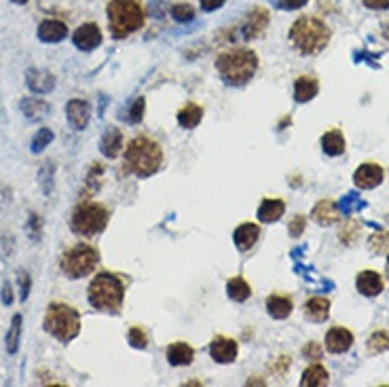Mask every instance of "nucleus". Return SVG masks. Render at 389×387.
<instances>
[{
  "instance_id": "17",
  "label": "nucleus",
  "mask_w": 389,
  "mask_h": 387,
  "mask_svg": "<svg viewBox=\"0 0 389 387\" xmlns=\"http://www.w3.org/2000/svg\"><path fill=\"white\" fill-rule=\"evenodd\" d=\"M36 34L42 42H60L68 36V26L60 19H47L38 26Z\"/></svg>"
},
{
  "instance_id": "13",
  "label": "nucleus",
  "mask_w": 389,
  "mask_h": 387,
  "mask_svg": "<svg viewBox=\"0 0 389 387\" xmlns=\"http://www.w3.org/2000/svg\"><path fill=\"white\" fill-rule=\"evenodd\" d=\"M72 40H74V45H77L81 51H93V49H97L100 42H102V32H100V28H97L95 24L87 22V24H83V26L74 32Z\"/></svg>"
},
{
  "instance_id": "19",
  "label": "nucleus",
  "mask_w": 389,
  "mask_h": 387,
  "mask_svg": "<svg viewBox=\"0 0 389 387\" xmlns=\"http://www.w3.org/2000/svg\"><path fill=\"white\" fill-rule=\"evenodd\" d=\"M123 148V134L117 127H108L100 140V150L106 159H115Z\"/></svg>"
},
{
  "instance_id": "6",
  "label": "nucleus",
  "mask_w": 389,
  "mask_h": 387,
  "mask_svg": "<svg viewBox=\"0 0 389 387\" xmlns=\"http://www.w3.org/2000/svg\"><path fill=\"white\" fill-rule=\"evenodd\" d=\"M45 330L62 343H70L81 333V315L66 303H51L45 315Z\"/></svg>"
},
{
  "instance_id": "38",
  "label": "nucleus",
  "mask_w": 389,
  "mask_h": 387,
  "mask_svg": "<svg viewBox=\"0 0 389 387\" xmlns=\"http://www.w3.org/2000/svg\"><path fill=\"white\" fill-rule=\"evenodd\" d=\"M341 205H343L347 212H356V210L366 207V201H364V199H360V195H358V193H349L347 197H343Z\"/></svg>"
},
{
  "instance_id": "14",
  "label": "nucleus",
  "mask_w": 389,
  "mask_h": 387,
  "mask_svg": "<svg viewBox=\"0 0 389 387\" xmlns=\"http://www.w3.org/2000/svg\"><path fill=\"white\" fill-rule=\"evenodd\" d=\"M209 356L220 364H231L237 358V343L227 337H216L209 345Z\"/></svg>"
},
{
  "instance_id": "24",
  "label": "nucleus",
  "mask_w": 389,
  "mask_h": 387,
  "mask_svg": "<svg viewBox=\"0 0 389 387\" xmlns=\"http://www.w3.org/2000/svg\"><path fill=\"white\" fill-rule=\"evenodd\" d=\"M321 148L328 157H339L345 152V138L339 129H330L321 138Z\"/></svg>"
},
{
  "instance_id": "9",
  "label": "nucleus",
  "mask_w": 389,
  "mask_h": 387,
  "mask_svg": "<svg viewBox=\"0 0 389 387\" xmlns=\"http://www.w3.org/2000/svg\"><path fill=\"white\" fill-rule=\"evenodd\" d=\"M269 26V11L262 7H252V11L235 26H231V30H227V36L231 40H252L258 38L260 34H264Z\"/></svg>"
},
{
  "instance_id": "12",
  "label": "nucleus",
  "mask_w": 389,
  "mask_h": 387,
  "mask_svg": "<svg viewBox=\"0 0 389 387\" xmlns=\"http://www.w3.org/2000/svg\"><path fill=\"white\" fill-rule=\"evenodd\" d=\"M351 345H354L351 330L341 328V326L328 330V335H326V349L330 354H345Z\"/></svg>"
},
{
  "instance_id": "7",
  "label": "nucleus",
  "mask_w": 389,
  "mask_h": 387,
  "mask_svg": "<svg viewBox=\"0 0 389 387\" xmlns=\"http://www.w3.org/2000/svg\"><path fill=\"white\" fill-rule=\"evenodd\" d=\"M110 212L102 203H81L72 212V231L83 237L100 235L108 225Z\"/></svg>"
},
{
  "instance_id": "43",
  "label": "nucleus",
  "mask_w": 389,
  "mask_h": 387,
  "mask_svg": "<svg viewBox=\"0 0 389 387\" xmlns=\"http://www.w3.org/2000/svg\"><path fill=\"white\" fill-rule=\"evenodd\" d=\"M19 290H22V301H26L30 294V275L24 271H19Z\"/></svg>"
},
{
  "instance_id": "10",
  "label": "nucleus",
  "mask_w": 389,
  "mask_h": 387,
  "mask_svg": "<svg viewBox=\"0 0 389 387\" xmlns=\"http://www.w3.org/2000/svg\"><path fill=\"white\" fill-rule=\"evenodd\" d=\"M383 178H385V172H383L381 165H376V163H364V165H360V168L356 170V174H354L356 187L364 189V191L379 187L383 182Z\"/></svg>"
},
{
  "instance_id": "21",
  "label": "nucleus",
  "mask_w": 389,
  "mask_h": 387,
  "mask_svg": "<svg viewBox=\"0 0 389 387\" xmlns=\"http://www.w3.org/2000/svg\"><path fill=\"white\" fill-rule=\"evenodd\" d=\"M286 212V203L282 199H264L258 207V220L260 223H275Z\"/></svg>"
},
{
  "instance_id": "35",
  "label": "nucleus",
  "mask_w": 389,
  "mask_h": 387,
  "mask_svg": "<svg viewBox=\"0 0 389 387\" xmlns=\"http://www.w3.org/2000/svg\"><path fill=\"white\" fill-rule=\"evenodd\" d=\"M172 17L180 24H189L195 19V9L191 5H174L172 7Z\"/></svg>"
},
{
  "instance_id": "29",
  "label": "nucleus",
  "mask_w": 389,
  "mask_h": 387,
  "mask_svg": "<svg viewBox=\"0 0 389 387\" xmlns=\"http://www.w3.org/2000/svg\"><path fill=\"white\" fill-rule=\"evenodd\" d=\"M201 119H203V110H201V106H197V104H186L180 113H178V123L184 127V129H193V127H197L199 123H201Z\"/></svg>"
},
{
  "instance_id": "18",
  "label": "nucleus",
  "mask_w": 389,
  "mask_h": 387,
  "mask_svg": "<svg viewBox=\"0 0 389 387\" xmlns=\"http://www.w3.org/2000/svg\"><path fill=\"white\" fill-rule=\"evenodd\" d=\"M341 216V210L335 201H330V199H324L319 201L315 207H313V218H315V223L321 225V227H330V225H335L337 220Z\"/></svg>"
},
{
  "instance_id": "45",
  "label": "nucleus",
  "mask_w": 389,
  "mask_h": 387,
  "mask_svg": "<svg viewBox=\"0 0 389 387\" xmlns=\"http://www.w3.org/2000/svg\"><path fill=\"white\" fill-rule=\"evenodd\" d=\"M225 3H227V0H201V9L203 11H216Z\"/></svg>"
},
{
  "instance_id": "34",
  "label": "nucleus",
  "mask_w": 389,
  "mask_h": 387,
  "mask_svg": "<svg viewBox=\"0 0 389 387\" xmlns=\"http://www.w3.org/2000/svg\"><path fill=\"white\" fill-rule=\"evenodd\" d=\"M368 246L374 254H381L389 248V233L387 231H376L370 239H368Z\"/></svg>"
},
{
  "instance_id": "16",
  "label": "nucleus",
  "mask_w": 389,
  "mask_h": 387,
  "mask_svg": "<svg viewBox=\"0 0 389 387\" xmlns=\"http://www.w3.org/2000/svg\"><path fill=\"white\" fill-rule=\"evenodd\" d=\"M356 288L364 297H376V294L383 292L385 284H383V278L376 271H362L358 275V280H356Z\"/></svg>"
},
{
  "instance_id": "25",
  "label": "nucleus",
  "mask_w": 389,
  "mask_h": 387,
  "mask_svg": "<svg viewBox=\"0 0 389 387\" xmlns=\"http://www.w3.org/2000/svg\"><path fill=\"white\" fill-rule=\"evenodd\" d=\"M267 311L273 319H286L292 313V301L288 297L273 294L267 301Z\"/></svg>"
},
{
  "instance_id": "46",
  "label": "nucleus",
  "mask_w": 389,
  "mask_h": 387,
  "mask_svg": "<svg viewBox=\"0 0 389 387\" xmlns=\"http://www.w3.org/2000/svg\"><path fill=\"white\" fill-rule=\"evenodd\" d=\"M3 303H5V305H11V303H13V292H11L9 282L3 284Z\"/></svg>"
},
{
  "instance_id": "42",
  "label": "nucleus",
  "mask_w": 389,
  "mask_h": 387,
  "mask_svg": "<svg viewBox=\"0 0 389 387\" xmlns=\"http://www.w3.org/2000/svg\"><path fill=\"white\" fill-rule=\"evenodd\" d=\"M362 3L370 11H385V9H389V0H362Z\"/></svg>"
},
{
  "instance_id": "39",
  "label": "nucleus",
  "mask_w": 389,
  "mask_h": 387,
  "mask_svg": "<svg viewBox=\"0 0 389 387\" xmlns=\"http://www.w3.org/2000/svg\"><path fill=\"white\" fill-rule=\"evenodd\" d=\"M144 108H146V102H144V97H138L134 104H132V108H129V115H127V119L132 121V123H138V121H142V117H144Z\"/></svg>"
},
{
  "instance_id": "49",
  "label": "nucleus",
  "mask_w": 389,
  "mask_h": 387,
  "mask_svg": "<svg viewBox=\"0 0 389 387\" xmlns=\"http://www.w3.org/2000/svg\"><path fill=\"white\" fill-rule=\"evenodd\" d=\"M387 275H389V258H387Z\"/></svg>"
},
{
  "instance_id": "32",
  "label": "nucleus",
  "mask_w": 389,
  "mask_h": 387,
  "mask_svg": "<svg viewBox=\"0 0 389 387\" xmlns=\"http://www.w3.org/2000/svg\"><path fill=\"white\" fill-rule=\"evenodd\" d=\"M368 349H370V354H379V352L389 349V333L387 330H376V333L368 339Z\"/></svg>"
},
{
  "instance_id": "47",
  "label": "nucleus",
  "mask_w": 389,
  "mask_h": 387,
  "mask_svg": "<svg viewBox=\"0 0 389 387\" xmlns=\"http://www.w3.org/2000/svg\"><path fill=\"white\" fill-rule=\"evenodd\" d=\"M30 233H32V239H38V216L36 214L30 216Z\"/></svg>"
},
{
  "instance_id": "41",
  "label": "nucleus",
  "mask_w": 389,
  "mask_h": 387,
  "mask_svg": "<svg viewBox=\"0 0 389 387\" xmlns=\"http://www.w3.org/2000/svg\"><path fill=\"white\" fill-rule=\"evenodd\" d=\"M303 356L311 362H319L321 360V349H319L317 343H307L305 349H303Z\"/></svg>"
},
{
  "instance_id": "2",
  "label": "nucleus",
  "mask_w": 389,
  "mask_h": 387,
  "mask_svg": "<svg viewBox=\"0 0 389 387\" xmlns=\"http://www.w3.org/2000/svg\"><path fill=\"white\" fill-rule=\"evenodd\" d=\"M216 68L222 77V81L229 85H246L252 81V77L258 70V58L250 49H233L218 55Z\"/></svg>"
},
{
  "instance_id": "31",
  "label": "nucleus",
  "mask_w": 389,
  "mask_h": 387,
  "mask_svg": "<svg viewBox=\"0 0 389 387\" xmlns=\"http://www.w3.org/2000/svg\"><path fill=\"white\" fill-rule=\"evenodd\" d=\"M19 339H22V315L17 313L11 322V328L7 333V352L15 354L19 349Z\"/></svg>"
},
{
  "instance_id": "1",
  "label": "nucleus",
  "mask_w": 389,
  "mask_h": 387,
  "mask_svg": "<svg viewBox=\"0 0 389 387\" xmlns=\"http://www.w3.org/2000/svg\"><path fill=\"white\" fill-rule=\"evenodd\" d=\"M161 165H163V150L154 140L146 136H138L127 144L125 170L132 172L134 176L148 178L161 170Z\"/></svg>"
},
{
  "instance_id": "3",
  "label": "nucleus",
  "mask_w": 389,
  "mask_h": 387,
  "mask_svg": "<svg viewBox=\"0 0 389 387\" xmlns=\"http://www.w3.org/2000/svg\"><path fill=\"white\" fill-rule=\"evenodd\" d=\"M89 303L97 311H108V313H119L123 307V297H125V286L123 282L113 273H100L91 280L89 290H87Z\"/></svg>"
},
{
  "instance_id": "20",
  "label": "nucleus",
  "mask_w": 389,
  "mask_h": 387,
  "mask_svg": "<svg viewBox=\"0 0 389 387\" xmlns=\"http://www.w3.org/2000/svg\"><path fill=\"white\" fill-rule=\"evenodd\" d=\"M19 108H22V113L28 121H40L51 113V106L47 102L38 100V97H24L19 102Z\"/></svg>"
},
{
  "instance_id": "22",
  "label": "nucleus",
  "mask_w": 389,
  "mask_h": 387,
  "mask_svg": "<svg viewBox=\"0 0 389 387\" xmlns=\"http://www.w3.org/2000/svg\"><path fill=\"white\" fill-rule=\"evenodd\" d=\"M258 237H260V229L256 225H252V223L239 225L237 231H235V235H233V239H235V244H237V248L241 252L250 250L258 242Z\"/></svg>"
},
{
  "instance_id": "8",
  "label": "nucleus",
  "mask_w": 389,
  "mask_h": 387,
  "mask_svg": "<svg viewBox=\"0 0 389 387\" xmlns=\"http://www.w3.org/2000/svg\"><path fill=\"white\" fill-rule=\"evenodd\" d=\"M97 262H100V252L89 244H79V246H72L70 250L64 252L60 267H62L66 278L79 280V278L89 275Z\"/></svg>"
},
{
  "instance_id": "48",
  "label": "nucleus",
  "mask_w": 389,
  "mask_h": 387,
  "mask_svg": "<svg viewBox=\"0 0 389 387\" xmlns=\"http://www.w3.org/2000/svg\"><path fill=\"white\" fill-rule=\"evenodd\" d=\"M11 3H15V5H26L28 0H11Z\"/></svg>"
},
{
  "instance_id": "26",
  "label": "nucleus",
  "mask_w": 389,
  "mask_h": 387,
  "mask_svg": "<svg viewBox=\"0 0 389 387\" xmlns=\"http://www.w3.org/2000/svg\"><path fill=\"white\" fill-rule=\"evenodd\" d=\"M195 358V352L186 343H172L168 349V362L172 366H189Z\"/></svg>"
},
{
  "instance_id": "4",
  "label": "nucleus",
  "mask_w": 389,
  "mask_h": 387,
  "mask_svg": "<svg viewBox=\"0 0 389 387\" xmlns=\"http://www.w3.org/2000/svg\"><path fill=\"white\" fill-rule=\"evenodd\" d=\"M288 36L301 53L317 55L330 42V28L317 17L305 15V17H301L292 24Z\"/></svg>"
},
{
  "instance_id": "33",
  "label": "nucleus",
  "mask_w": 389,
  "mask_h": 387,
  "mask_svg": "<svg viewBox=\"0 0 389 387\" xmlns=\"http://www.w3.org/2000/svg\"><path fill=\"white\" fill-rule=\"evenodd\" d=\"M53 142V132L49 129V127H42V129H38L36 132V136L32 138V152H42L49 144Z\"/></svg>"
},
{
  "instance_id": "11",
  "label": "nucleus",
  "mask_w": 389,
  "mask_h": 387,
  "mask_svg": "<svg viewBox=\"0 0 389 387\" xmlns=\"http://www.w3.org/2000/svg\"><path fill=\"white\" fill-rule=\"evenodd\" d=\"M66 117H68V123L72 125V129L83 132L91 119V106L85 100H70L66 106Z\"/></svg>"
},
{
  "instance_id": "27",
  "label": "nucleus",
  "mask_w": 389,
  "mask_h": 387,
  "mask_svg": "<svg viewBox=\"0 0 389 387\" xmlns=\"http://www.w3.org/2000/svg\"><path fill=\"white\" fill-rule=\"evenodd\" d=\"M305 313H307V319L311 322H324L330 313V301L326 297H313L307 301Z\"/></svg>"
},
{
  "instance_id": "30",
  "label": "nucleus",
  "mask_w": 389,
  "mask_h": 387,
  "mask_svg": "<svg viewBox=\"0 0 389 387\" xmlns=\"http://www.w3.org/2000/svg\"><path fill=\"white\" fill-rule=\"evenodd\" d=\"M227 292L237 303H244V301H248L252 297V288L248 286V282L244 278H231L227 282Z\"/></svg>"
},
{
  "instance_id": "40",
  "label": "nucleus",
  "mask_w": 389,
  "mask_h": 387,
  "mask_svg": "<svg viewBox=\"0 0 389 387\" xmlns=\"http://www.w3.org/2000/svg\"><path fill=\"white\" fill-rule=\"evenodd\" d=\"M309 3V0H275V5L284 9V11H294V9H301Z\"/></svg>"
},
{
  "instance_id": "23",
  "label": "nucleus",
  "mask_w": 389,
  "mask_h": 387,
  "mask_svg": "<svg viewBox=\"0 0 389 387\" xmlns=\"http://www.w3.org/2000/svg\"><path fill=\"white\" fill-rule=\"evenodd\" d=\"M317 91H319V83L313 77H301L294 83V100L301 102V104L313 100L317 95Z\"/></svg>"
},
{
  "instance_id": "44",
  "label": "nucleus",
  "mask_w": 389,
  "mask_h": 387,
  "mask_svg": "<svg viewBox=\"0 0 389 387\" xmlns=\"http://www.w3.org/2000/svg\"><path fill=\"white\" fill-rule=\"evenodd\" d=\"M290 235L292 237H299L301 233H303V229H305V218L303 216H296L294 220H292V223H290Z\"/></svg>"
},
{
  "instance_id": "37",
  "label": "nucleus",
  "mask_w": 389,
  "mask_h": 387,
  "mask_svg": "<svg viewBox=\"0 0 389 387\" xmlns=\"http://www.w3.org/2000/svg\"><path fill=\"white\" fill-rule=\"evenodd\" d=\"M53 176H55V165L47 163L40 170V184H42L45 195H51V191H53Z\"/></svg>"
},
{
  "instance_id": "5",
  "label": "nucleus",
  "mask_w": 389,
  "mask_h": 387,
  "mask_svg": "<svg viewBox=\"0 0 389 387\" xmlns=\"http://www.w3.org/2000/svg\"><path fill=\"white\" fill-rule=\"evenodd\" d=\"M106 15L115 38H125L144 26V7L138 0H110Z\"/></svg>"
},
{
  "instance_id": "28",
  "label": "nucleus",
  "mask_w": 389,
  "mask_h": 387,
  "mask_svg": "<svg viewBox=\"0 0 389 387\" xmlns=\"http://www.w3.org/2000/svg\"><path fill=\"white\" fill-rule=\"evenodd\" d=\"M326 383H328V370L319 362H313L303 372V381H301L303 387H319V385H326Z\"/></svg>"
},
{
  "instance_id": "15",
  "label": "nucleus",
  "mask_w": 389,
  "mask_h": 387,
  "mask_svg": "<svg viewBox=\"0 0 389 387\" xmlns=\"http://www.w3.org/2000/svg\"><path fill=\"white\" fill-rule=\"evenodd\" d=\"M26 83H28L32 93H49V91L55 89V77L49 70L30 68L26 72Z\"/></svg>"
},
{
  "instance_id": "36",
  "label": "nucleus",
  "mask_w": 389,
  "mask_h": 387,
  "mask_svg": "<svg viewBox=\"0 0 389 387\" xmlns=\"http://www.w3.org/2000/svg\"><path fill=\"white\" fill-rule=\"evenodd\" d=\"M127 341L136 349H146L148 347V337H146V333L142 328H132L129 335H127Z\"/></svg>"
}]
</instances>
